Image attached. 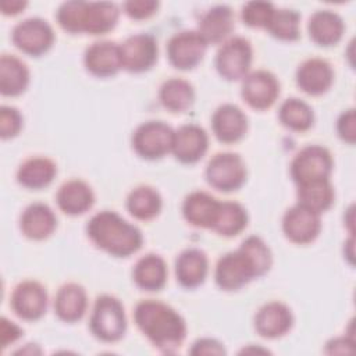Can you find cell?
Listing matches in <instances>:
<instances>
[{
    "label": "cell",
    "mask_w": 356,
    "mask_h": 356,
    "mask_svg": "<svg viewBox=\"0 0 356 356\" xmlns=\"http://www.w3.org/2000/svg\"><path fill=\"white\" fill-rule=\"evenodd\" d=\"M271 267V252L256 235L248 236L238 250L220 257L216 266V282L221 289L235 291L253 278L266 274Z\"/></svg>",
    "instance_id": "cell-1"
},
{
    "label": "cell",
    "mask_w": 356,
    "mask_h": 356,
    "mask_svg": "<svg viewBox=\"0 0 356 356\" xmlns=\"http://www.w3.org/2000/svg\"><path fill=\"white\" fill-rule=\"evenodd\" d=\"M135 323L149 341L165 353L181 346L186 335V324L171 306L159 300H142L135 307Z\"/></svg>",
    "instance_id": "cell-2"
},
{
    "label": "cell",
    "mask_w": 356,
    "mask_h": 356,
    "mask_svg": "<svg viewBox=\"0 0 356 356\" xmlns=\"http://www.w3.org/2000/svg\"><path fill=\"white\" fill-rule=\"evenodd\" d=\"M89 239L104 252L115 257H128L136 253L143 242L142 232L114 211L95 214L88 225Z\"/></svg>",
    "instance_id": "cell-3"
},
{
    "label": "cell",
    "mask_w": 356,
    "mask_h": 356,
    "mask_svg": "<svg viewBox=\"0 0 356 356\" xmlns=\"http://www.w3.org/2000/svg\"><path fill=\"white\" fill-rule=\"evenodd\" d=\"M89 324L92 334L97 339L103 342L120 341L127 331L124 306L114 296H99L95 302Z\"/></svg>",
    "instance_id": "cell-4"
},
{
    "label": "cell",
    "mask_w": 356,
    "mask_h": 356,
    "mask_svg": "<svg viewBox=\"0 0 356 356\" xmlns=\"http://www.w3.org/2000/svg\"><path fill=\"white\" fill-rule=\"evenodd\" d=\"M174 129L161 121H147L139 125L132 136L135 152L147 160L165 156L172 149Z\"/></svg>",
    "instance_id": "cell-5"
},
{
    "label": "cell",
    "mask_w": 356,
    "mask_h": 356,
    "mask_svg": "<svg viewBox=\"0 0 356 356\" xmlns=\"http://www.w3.org/2000/svg\"><path fill=\"white\" fill-rule=\"evenodd\" d=\"M206 179L218 191H236L246 179L245 163L235 153H218L211 157L206 167Z\"/></svg>",
    "instance_id": "cell-6"
},
{
    "label": "cell",
    "mask_w": 356,
    "mask_h": 356,
    "mask_svg": "<svg viewBox=\"0 0 356 356\" xmlns=\"http://www.w3.org/2000/svg\"><path fill=\"white\" fill-rule=\"evenodd\" d=\"M252 46L241 36L231 38L220 47L216 57L218 74L228 81L243 79L250 70Z\"/></svg>",
    "instance_id": "cell-7"
},
{
    "label": "cell",
    "mask_w": 356,
    "mask_h": 356,
    "mask_svg": "<svg viewBox=\"0 0 356 356\" xmlns=\"http://www.w3.org/2000/svg\"><path fill=\"white\" fill-rule=\"evenodd\" d=\"M332 170V157L330 152L317 145L303 147L292 160L291 175L292 179L300 185L310 181L325 179Z\"/></svg>",
    "instance_id": "cell-8"
},
{
    "label": "cell",
    "mask_w": 356,
    "mask_h": 356,
    "mask_svg": "<svg viewBox=\"0 0 356 356\" xmlns=\"http://www.w3.org/2000/svg\"><path fill=\"white\" fill-rule=\"evenodd\" d=\"M13 43L25 54L40 56L46 53L53 42L51 26L42 18H26L13 29Z\"/></svg>",
    "instance_id": "cell-9"
},
{
    "label": "cell",
    "mask_w": 356,
    "mask_h": 356,
    "mask_svg": "<svg viewBox=\"0 0 356 356\" xmlns=\"http://www.w3.org/2000/svg\"><path fill=\"white\" fill-rule=\"evenodd\" d=\"M206 49L207 42L199 31H182L168 40L167 56L175 68L191 70L202 61Z\"/></svg>",
    "instance_id": "cell-10"
},
{
    "label": "cell",
    "mask_w": 356,
    "mask_h": 356,
    "mask_svg": "<svg viewBox=\"0 0 356 356\" xmlns=\"http://www.w3.org/2000/svg\"><path fill=\"white\" fill-rule=\"evenodd\" d=\"M241 95L252 108L266 110L275 103L280 95V83L268 71H253L243 78Z\"/></svg>",
    "instance_id": "cell-11"
},
{
    "label": "cell",
    "mask_w": 356,
    "mask_h": 356,
    "mask_svg": "<svg viewBox=\"0 0 356 356\" xmlns=\"http://www.w3.org/2000/svg\"><path fill=\"white\" fill-rule=\"evenodd\" d=\"M321 229L320 214L300 204L288 209L282 218V231L285 236L299 245L313 242Z\"/></svg>",
    "instance_id": "cell-12"
},
{
    "label": "cell",
    "mask_w": 356,
    "mask_h": 356,
    "mask_svg": "<svg viewBox=\"0 0 356 356\" xmlns=\"http://www.w3.org/2000/svg\"><path fill=\"white\" fill-rule=\"evenodd\" d=\"M122 68L131 72H143L157 60V43L152 35L139 33L129 36L121 46Z\"/></svg>",
    "instance_id": "cell-13"
},
{
    "label": "cell",
    "mask_w": 356,
    "mask_h": 356,
    "mask_svg": "<svg viewBox=\"0 0 356 356\" xmlns=\"http://www.w3.org/2000/svg\"><path fill=\"white\" fill-rule=\"evenodd\" d=\"M14 313L28 321L40 318L47 309V292L36 281H24L15 286L11 295Z\"/></svg>",
    "instance_id": "cell-14"
},
{
    "label": "cell",
    "mask_w": 356,
    "mask_h": 356,
    "mask_svg": "<svg viewBox=\"0 0 356 356\" xmlns=\"http://www.w3.org/2000/svg\"><path fill=\"white\" fill-rule=\"evenodd\" d=\"M209 146L206 131L195 124H186L174 131L171 153L181 163L192 164L199 161Z\"/></svg>",
    "instance_id": "cell-15"
},
{
    "label": "cell",
    "mask_w": 356,
    "mask_h": 356,
    "mask_svg": "<svg viewBox=\"0 0 356 356\" xmlns=\"http://www.w3.org/2000/svg\"><path fill=\"white\" fill-rule=\"evenodd\" d=\"M83 61L86 70L100 78L115 75L122 68L120 46L108 40L96 42L89 46Z\"/></svg>",
    "instance_id": "cell-16"
},
{
    "label": "cell",
    "mask_w": 356,
    "mask_h": 356,
    "mask_svg": "<svg viewBox=\"0 0 356 356\" xmlns=\"http://www.w3.org/2000/svg\"><path fill=\"white\" fill-rule=\"evenodd\" d=\"M211 127L216 138L222 143H234L243 138L248 129L245 113L235 104L220 106L211 118Z\"/></svg>",
    "instance_id": "cell-17"
},
{
    "label": "cell",
    "mask_w": 356,
    "mask_h": 356,
    "mask_svg": "<svg viewBox=\"0 0 356 356\" xmlns=\"http://www.w3.org/2000/svg\"><path fill=\"white\" fill-rule=\"evenodd\" d=\"M334 81V71L323 58H309L296 71V83L307 95L318 96L325 93Z\"/></svg>",
    "instance_id": "cell-18"
},
{
    "label": "cell",
    "mask_w": 356,
    "mask_h": 356,
    "mask_svg": "<svg viewBox=\"0 0 356 356\" xmlns=\"http://www.w3.org/2000/svg\"><path fill=\"white\" fill-rule=\"evenodd\" d=\"M293 323L291 309L281 302H270L261 306L254 317V328L264 338L285 335Z\"/></svg>",
    "instance_id": "cell-19"
},
{
    "label": "cell",
    "mask_w": 356,
    "mask_h": 356,
    "mask_svg": "<svg viewBox=\"0 0 356 356\" xmlns=\"http://www.w3.org/2000/svg\"><path fill=\"white\" fill-rule=\"evenodd\" d=\"M57 225V218L53 210L44 203L29 204L19 220L22 234L33 241L46 239L53 234Z\"/></svg>",
    "instance_id": "cell-20"
},
{
    "label": "cell",
    "mask_w": 356,
    "mask_h": 356,
    "mask_svg": "<svg viewBox=\"0 0 356 356\" xmlns=\"http://www.w3.org/2000/svg\"><path fill=\"white\" fill-rule=\"evenodd\" d=\"M220 203L221 202H218L211 195L196 191L185 197L182 204V213L189 224L211 229L217 211L220 209Z\"/></svg>",
    "instance_id": "cell-21"
},
{
    "label": "cell",
    "mask_w": 356,
    "mask_h": 356,
    "mask_svg": "<svg viewBox=\"0 0 356 356\" xmlns=\"http://www.w3.org/2000/svg\"><path fill=\"white\" fill-rule=\"evenodd\" d=\"M95 202L90 186L81 179H71L63 184L57 192V204L61 211L78 216L88 211Z\"/></svg>",
    "instance_id": "cell-22"
},
{
    "label": "cell",
    "mask_w": 356,
    "mask_h": 356,
    "mask_svg": "<svg viewBox=\"0 0 356 356\" xmlns=\"http://www.w3.org/2000/svg\"><path fill=\"white\" fill-rule=\"evenodd\" d=\"M88 307L85 289L74 282L63 285L54 299V310L60 320L74 323L83 317Z\"/></svg>",
    "instance_id": "cell-23"
},
{
    "label": "cell",
    "mask_w": 356,
    "mask_h": 356,
    "mask_svg": "<svg viewBox=\"0 0 356 356\" xmlns=\"http://www.w3.org/2000/svg\"><path fill=\"white\" fill-rule=\"evenodd\" d=\"M207 270V257L199 249H186L177 257L175 275L185 288H196L203 284Z\"/></svg>",
    "instance_id": "cell-24"
},
{
    "label": "cell",
    "mask_w": 356,
    "mask_h": 356,
    "mask_svg": "<svg viewBox=\"0 0 356 356\" xmlns=\"http://www.w3.org/2000/svg\"><path fill=\"white\" fill-rule=\"evenodd\" d=\"M310 39L320 46H332L338 43L343 33L342 18L331 10L316 11L309 19Z\"/></svg>",
    "instance_id": "cell-25"
},
{
    "label": "cell",
    "mask_w": 356,
    "mask_h": 356,
    "mask_svg": "<svg viewBox=\"0 0 356 356\" xmlns=\"http://www.w3.org/2000/svg\"><path fill=\"white\" fill-rule=\"evenodd\" d=\"M234 29V15L228 6L210 8L200 19L199 33L209 43H220L228 38Z\"/></svg>",
    "instance_id": "cell-26"
},
{
    "label": "cell",
    "mask_w": 356,
    "mask_h": 356,
    "mask_svg": "<svg viewBox=\"0 0 356 356\" xmlns=\"http://www.w3.org/2000/svg\"><path fill=\"white\" fill-rule=\"evenodd\" d=\"M57 174L56 164L47 157H32L25 160L18 171L17 181L28 189H42L51 184Z\"/></svg>",
    "instance_id": "cell-27"
},
{
    "label": "cell",
    "mask_w": 356,
    "mask_h": 356,
    "mask_svg": "<svg viewBox=\"0 0 356 356\" xmlns=\"http://www.w3.org/2000/svg\"><path fill=\"white\" fill-rule=\"evenodd\" d=\"M29 82V71L15 56L3 54L0 58V92L4 96L21 95Z\"/></svg>",
    "instance_id": "cell-28"
},
{
    "label": "cell",
    "mask_w": 356,
    "mask_h": 356,
    "mask_svg": "<svg viewBox=\"0 0 356 356\" xmlns=\"http://www.w3.org/2000/svg\"><path fill=\"white\" fill-rule=\"evenodd\" d=\"M134 281L145 291H159L167 280V266L159 254H146L140 257L134 267Z\"/></svg>",
    "instance_id": "cell-29"
},
{
    "label": "cell",
    "mask_w": 356,
    "mask_h": 356,
    "mask_svg": "<svg viewBox=\"0 0 356 356\" xmlns=\"http://www.w3.org/2000/svg\"><path fill=\"white\" fill-rule=\"evenodd\" d=\"M118 7L114 3H86L82 33L103 35L111 31L118 21Z\"/></svg>",
    "instance_id": "cell-30"
},
{
    "label": "cell",
    "mask_w": 356,
    "mask_h": 356,
    "mask_svg": "<svg viewBox=\"0 0 356 356\" xmlns=\"http://www.w3.org/2000/svg\"><path fill=\"white\" fill-rule=\"evenodd\" d=\"M334 202V189L328 178L298 185V204L321 214Z\"/></svg>",
    "instance_id": "cell-31"
},
{
    "label": "cell",
    "mask_w": 356,
    "mask_h": 356,
    "mask_svg": "<svg viewBox=\"0 0 356 356\" xmlns=\"http://www.w3.org/2000/svg\"><path fill=\"white\" fill-rule=\"evenodd\" d=\"M160 103L172 113H182L188 110L195 99L192 85L181 78H171L165 81L159 92Z\"/></svg>",
    "instance_id": "cell-32"
},
{
    "label": "cell",
    "mask_w": 356,
    "mask_h": 356,
    "mask_svg": "<svg viewBox=\"0 0 356 356\" xmlns=\"http://www.w3.org/2000/svg\"><path fill=\"white\" fill-rule=\"evenodd\" d=\"M127 209L138 220H152L161 210V197L152 186H138L128 195Z\"/></svg>",
    "instance_id": "cell-33"
},
{
    "label": "cell",
    "mask_w": 356,
    "mask_h": 356,
    "mask_svg": "<svg viewBox=\"0 0 356 356\" xmlns=\"http://www.w3.org/2000/svg\"><path fill=\"white\" fill-rule=\"evenodd\" d=\"M246 224L248 214L239 203L221 202L211 229L222 236H234L243 231Z\"/></svg>",
    "instance_id": "cell-34"
},
{
    "label": "cell",
    "mask_w": 356,
    "mask_h": 356,
    "mask_svg": "<svg viewBox=\"0 0 356 356\" xmlns=\"http://www.w3.org/2000/svg\"><path fill=\"white\" fill-rule=\"evenodd\" d=\"M280 121L292 131H307L313 125V110L300 99H286L280 107Z\"/></svg>",
    "instance_id": "cell-35"
},
{
    "label": "cell",
    "mask_w": 356,
    "mask_h": 356,
    "mask_svg": "<svg viewBox=\"0 0 356 356\" xmlns=\"http://www.w3.org/2000/svg\"><path fill=\"white\" fill-rule=\"evenodd\" d=\"M299 22L300 15L295 10L280 8L274 11L266 29L277 39L296 40L299 38Z\"/></svg>",
    "instance_id": "cell-36"
},
{
    "label": "cell",
    "mask_w": 356,
    "mask_h": 356,
    "mask_svg": "<svg viewBox=\"0 0 356 356\" xmlns=\"http://www.w3.org/2000/svg\"><path fill=\"white\" fill-rule=\"evenodd\" d=\"M85 8L86 1L72 0L63 3L57 11L58 25L70 33H82Z\"/></svg>",
    "instance_id": "cell-37"
},
{
    "label": "cell",
    "mask_w": 356,
    "mask_h": 356,
    "mask_svg": "<svg viewBox=\"0 0 356 356\" xmlns=\"http://www.w3.org/2000/svg\"><path fill=\"white\" fill-rule=\"evenodd\" d=\"M275 8L267 1H249L242 7V19L252 28H267Z\"/></svg>",
    "instance_id": "cell-38"
},
{
    "label": "cell",
    "mask_w": 356,
    "mask_h": 356,
    "mask_svg": "<svg viewBox=\"0 0 356 356\" xmlns=\"http://www.w3.org/2000/svg\"><path fill=\"white\" fill-rule=\"evenodd\" d=\"M22 128V117L14 107L3 106L0 108V135L3 139L18 135Z\"/></svg>",
    "instance_id": "cell-39"
},
{
    "label": "cell",
    "mask_w": 356,
    "mask_h": 356,
    "mask_svg": "<svg viewBox=\"0 0 356 356\" xmlns=\"http://www.w3.org/2000/svg\"><path fill=\"white\" fill-rule=\"evenodd\" d=\"M159 3L154 0H131L124 3V10L132 19H145L156 13Z\"/></svg>",
    "instance_id": "cell-40"
},
{
    "label": "cell",
    "mask_w": 356,
    "mask_h": 356,
    "mask_svg": "<svg viewBox=\"0 0 356 356\" xmlns=\"http://www.w3.org/2000/svg\"><path fill=\"white\" fill-rule=\"evenodd\" d=\"M337 131L342 140L353 145L356 140V114L355 110L343 111L337 121Z\"/></svg>",
    "instance_id": "cell-41"
},
{
    "label": "cell",
    "mask_w": 356,
    "mask_h": 356,
    "mask_svg": "<svg viewBox=\"0 0 356 356\" xmlns=\"http://www.w3.org/2000/svg\"><path fill=\"white\" fill-rule=\"evenodd\" d=\"M192 355H224L225 349L222 345L211 338H202L197 339L191 349Z\"/></svg>",
    "instance_id": "cell-42"
},
{
    "label": "cell",
    "mask_w": 356,
    "mask_h": 356,
    "mask_svg": "<svg viewBox=\"0 0 356 356\" xmlns=\"http://www.w3.org/2000/svg\"><path fill=\"white\" fill-rule=\"evenodd\" d=\"M22 335V330L14 324L13 321H8L6 317L1 318L0 323V343L1 348H6L8 343L15 342Z\"/></svg>",
    "instance_id": "cell-43"
},
{
    "label": "cell",
    "mask_w": 356,
    "mask_h": 356,
    "mask_svg": "<svg viewBox=\"0 0 356 356\" xmlns=\"http://www.w3.org/2000/svg\"><path fill=\"white\" fill-rule=\"evenodd\" d=\"M353 342L346 338H335L327 343V353H352Z\"/></svg>",
    "instance_id": "cell-44"
},
{
    "label": "cell",
    "mask_w": 356,
    "mask_h": 356,
    "mask_svg": "<svg viewBox=\"0 0 356 356\" xmlns=\"http://www.w3.org/2000/svg\"><path fill=\"white\" fill-rule=\"evenodd\" d=\"M26 7L25 1L19 0H6L1 3V11L4 15H14Z\"/></svg>",
    "instance_id": "cell-45"
}]
</instances>
